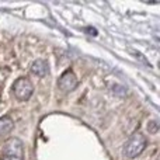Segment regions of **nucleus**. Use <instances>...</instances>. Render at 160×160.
<instances>
[{"label":"nucleus","instance_id":"obj_5","mask_svg":"<svg viewBox=\"0 0 160 160\" xmlns=\"http://www.w3.org/2000/svg\"><path fill=\"white\" fill-rule=\"evenodd\" d=\"M48 70H49V68H48V62L45 61V59H37V61H34L32 65H31V72H32L34 75L39 76V78L47 75Z\"/></svg>","mask_w":160,"mask_h":160},{"label":"nucleus","instance_id":"obj_2","mask_svg":"<svg viewBox=\"0 0 160 160\" xmlns=\"http://www.w3.org/2000/svg\"><path fill=\"white\" fill-rule=\"evenodd\" d=\"M146 148V138L142 133H135L132 135V138L125 143L124 146V155L128 159H135L138 155H141L143 152V149Z\"/></svg>","mask_w":160,"mask_h":160},{"label":"nucleus","instance_id":"obj_3","mask_svg":"<svg viewBox=\"0 0 160 160\" xmlns=\"http://www.w3.org/2000/svg\"><path fill=\"white\" fill-rule=\"evenodd\" d=\"M13 93L17 100L20 101H27L34 93V86L32 83L25 78H20L14 82L13 84Z\"/></svg>","mask_w":160,"mask_h":160},{"label":"nucleus","instance_id":"obj_4","mask_svg":"<svg viewBox=\"0 0 160 160\" xmlns=\"http://www.w3.org/2000/svg\"><path fill=\"white\" fill-rule=\"evenodd\" d=\"M76 86H78V78H76L75 73L70 72V70H66V72L59 78L58 87H59V90L63 91V93H69V91L75 90Z\"/></svg>","mask_w":160,"mask_h":160},{"label":"nucleus","instance_id":"obj_6","mask_svg":"<svg viewBox=\"0 0 160 160\" xmlns=\"http://www.w3.org/2000/svg\"><path fill=\"white\" fill-rule=\"evenodd\" d=\"M13 127H14V124L10 117H3V118H0V135L8 133L13 129Z\"/></svg>","mask_w":160,"mask_h":160},{"label":"nucleus","instance_id":"obj_7","mask_svg":"<svg viewBox=\"0 0 160 160\" xmlns=\"http://www.w3.org/2000/svg\"><path fill=\"white\" fill-rule=\"evenodd\" d=\"M158 128H159V125L156 121H152L148 124V131H149V133H156L158 132Z\"/></svg>","mask_w":160,"mask_h":160},{"label":"nucleus","instance_id":"obj_1","mask_svg":"<svg viewBox=\"0 0 160 160\" xmlns=\"http://www.w3.org/2000/svg\"><path fill=\"white\" fill-rule=\"evenodd\" d=\"M24 150H22V142L17 138H10L6 141L3 146V158L2 160H22Z\"/></svg>","mask_w":160,"mask_h":160}]
</instances>
